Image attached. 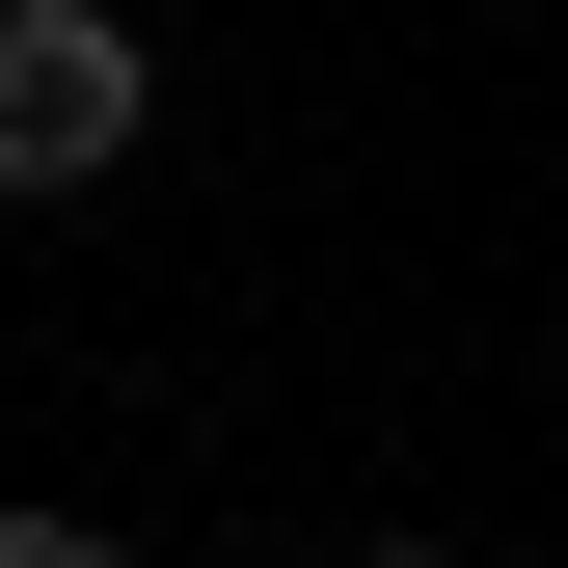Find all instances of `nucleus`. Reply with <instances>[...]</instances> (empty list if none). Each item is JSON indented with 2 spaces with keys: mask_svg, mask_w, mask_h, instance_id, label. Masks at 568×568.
Instances as JSON below:
<instances>
[{
  "mask_svg": "<svg viewBox=\"0 0 568 568\" xmlns=\"http://www.w3.org/2000/svg\"><path fill=\"white\" fill-rule=\"evenodd\" d=\"M0 568H135V541L109 515H0Z\"/></svg>",
  "mask_w": 568,
  "mask_h": 568,
  "instance_id": "obj_2",
  "label": "nucleus"
},
{
  "mask_svg": "<svg viewBox=\"0 0 568 568\" xmlns=\"http://www.w3.org/2000/svg\"><path fill=\"white\" fill-rule=\"evenodd\" d=\"M135 109H163V54H135V0H0V190H109Z\"/></svg>",
  "mask_w": 568,
  "mask_h": 568,
  "instance_id": "obj_1",
  "label": "nucleus"
},
{
  "mask_svg": "<svg viewBox=\"0 0 568 568\" xmlns=\"http://www.w3.org/2000/svg\"><path fill=\"white\" fill-rule=\"evenodd\" d=\"M352 568H460V541H352Z\"/></svg>",
  "mask_w": 568,
  "mask_h": 568,
  "instance_id": "obj_3",
  "label": "nucleus"
}]
</instances>
